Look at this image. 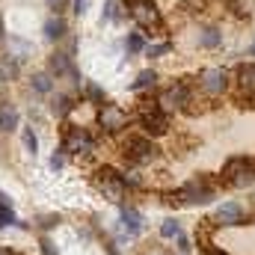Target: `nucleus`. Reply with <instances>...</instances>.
<instances>
[{"mask_svg":"<svg viewBox=\"0 0 255 255\" xmlns=\"http://www.w3.org/2000/svg\"><path fill=\"white\" fill-rule=\"evenodd\" d=\"M63 163H65V157H63V154H60V151H57V154L51 157V169L57 172V169H63Z\"/></svg>","mask_w":255,"mask_h":255,"instance_id":"nucleus-35","label":"nucleus"},{"mask_svg":"<svg viewBox=\"0 0 255 255\" xmlns=\"http://www.w3.org/2000/svg\"><path fill=\"white\" fill-rule=\"evenodd\" d=\"M54 226H60V214H45V217H39V229H54Z\"/></svg>","mask_w":255,"mask_h":255,"instance_id":"nucleus-30","label":"nucleus"},{"mask_svg":"<svg viewBox=\"0 0 255 255\" xmlns=\"http://www.w3.org/2000/svg\"><path fill=\"white\" fill-rule=\"evenodd\" d=\"M48 71H51V77H54V80L71 77V83H74V86H83V77H80L77 65L71 63V57H68L65 51H54V54L48 57Z\"/></svg>","mask_w":255,"mask_h":255,"instance_id":"nucleus-10","label":"nucleus"},{"mask_svg":"<svg viewBox=\"0 0 255 255\" xmlns=\"http://www.w3.org/2000/svg\"><path fill=\"white\" fill-rule=\"evenodd\" d=\"M220 45H223V33H220L217 27H205V30H199V48L214 51V48H220Z\"/></svg>","mask_w":255,"mask_h":255,"instance_id":"nucleus-20","label":"nucleus"},{"mask_svg":"<svg viewBox=\"0 0 255 255\" xmlns=\"http://www.w3.org/2000/svg\"><path fill=\"white\" fill-rule=\"evenodd\" d=\"M214 223L226 226V229H235V226H247V217H244V208L238 202H223L214 214Z\"/></svg>","mask_w":255,"mask_h":255,"instance_id":"nucleus-13","label":"nucleus"},{"mask_svg":"<svg viewBox=\"0 0 255 255\" xmlns=\"http://www.w3.org/2000/svg\"><path fill=\"white\" fill-rule=\"evenodd\" d=\"M199 89H202L208 98L223 95V92L229 89V74H226V68H205V71L199 74Z\"/></svg>","mask_w":255,"mask_h":255,"instance_id":"nucleus-12","label":"nucleus"},{"mask_svg":"<svg viewBox=\"0 0 255 255\" xmlns=\"http://www.w3.org/2000/svg\"><path fill=\"white\" fill-rule=\"evenodd\" d=\"M39 247H42V255H60V253H57V247H54V241H51L48 235H42V238H39Z\"/></svg>","mask_w":255,"mask_h":255,"instance_id":"nucleus-33","label":"nucleus"},{"mask_svg":"<svg viewBox=\"0 0 255 255\" xmlns=\"http://www.w3.org/2000/svg\"><path fill=\"white\" fill-rule=\"evenodd\" d=\"M107 253H110V255H119V253H116V247H113V244H107Z\"/></svg>","mask_w":255,"mask_h":255,"instance_id":"nucleus-39","label":"nucleus"},{"mask_svg":"<svg viewBox=\"0 0 255 255\" xmlns=\"http://www.w3.org/2000/svg\"><path fill=\"white\" fill-rule=\"evenodd\" d=\"M130 122V116H128L125 107H119V104H110V101H104L101 107H98V128L104 130V133H122Z\"/></svg>","mask_w":255,"mask_h":255,"instance_id":"nucleus-7","label":"nucleus"},{"mask_svg":"<svg viewBox=\"0 0 255 255\" xmlns=\"http://www.w3.org/2000/svg\"><path fill=\"white\" fill-rule=\"evenodd\" d=\"M136 125L145 136H163L169 130V116L166 110H160V104L151 101H139V113H136Z\"/></svg>","mask_w":255,"mask_h":255,"instance_id":"nucleus-2","label":"nucleus"},{"mask_svg":"<svg viewBox=\"0 0 255 255\" xmlns=\"http://www.w3.org/2000/svg\"><path fill=\"white\" fill-rule=\"evenodd\" d=\"M101 21H110V24H122V21H125V12H122V0H107V3H104V12H101Z\"/></svg>","mask_w":255,"mask_h":255,"instance_id":"nucleus-21","label":"nucleus"},{"mask_svg":"<svg viewBox=\"0 0 255 255\" xmlns=\"http://www.w3.org/2000/svg\"><path fill=\"white\" fill-rule=\"evenodd\" d=\"M199 250H202V255H229L226 250H220L217 244H211L208 238H199Z\"/></svg>","mask_w":255,"mask_h":255,"instance_id":"nucleus-29","label":"nucleus"},{"mask_svg":"<svg viewBox=\"0 0 255 255\" xmlns=\"http://www.w3.org/2000/svg\"><path fill=\"white\" fill-rule=\"evenodd\" d=\"M125 45H128L130 54H142V51H145V39H142V33H128Z\"/></svg>","mask_w":255,"mask_h":255,"instance_id":"nucleus-27","label":"nucleus"},{"mask_svg":"<svg viewBox=\"0 0 255 255\" xmlns=\"http://www.w3.org/2000/svg\"><path fill=\"white\" fill-rule=\"evenodd\" d=\"M190 83L187 80H178V83H169L163 92H160V98H157V104H160V110H184L187 107V101H190Z\"/></svg>","mask_w":255,"mask_h":255,"instance_id":"nucleus-9","label":"nucleus"},{"mask_svg":"<svg viewBox=\"0 0 255 255\" xmlns=\"http://www.w3.org/2000/svg\"><path fill=\"white\" fill-rule=\"evenodd\" d=\"M130 18H133V24L139 30H145L151 36H157L163 30V15H160L154 0H133L130 3Z\"/></svg>","mask_w":255,"mask_h":255,"instance_id":"nucleus-3","label":"nucleus"},{"mask_svg":"<svg viewBox=\"0 0 255 255\" xmlns=\"http://www.w3.org/2000/svg\"><path fill=\"white\" fill-rule=\"evenodd\" d=\"M0 255H21L18 250H12V247H0Z\"/></svg>","mask_w":255,"mask_h":255,"instance_id":"nucleus-38","label":"nucleus"},{"mask_svg":"<svg viewBox=\"0 0 255 255\" xmlns=\"http://www.w3.org/2000/svg\"><path fill=\"white\" fill-rule=\"evenodd\" d=\"M122 3H128V6H130V3H133V0H122Z\"/></svg>","mask_w":255,"mask_h":255,"instance_id":"nucleus-42","label":"nucleus"},{"mask_svg":"<svg viewBox=\"0 0 255 255\" xmlns=\"http://www.w3.org/2000/svg\"><path fill=\"white\" fill-rule=\"evenodd\" d=\"M178 235H181V223H178V220L169 217V220L160 223V238H163V241H175Z\"/></svg>","mask_w":255,"mask_h":255,"instance_id":"nucleus-23","label":"nucleus"},{"mask_svg":"<svg viewBox=\"0 0 255 255\" xmlns=\"http://www.w3.org/2000/svg\"><path fill=\"white\" fill-rule=\"evenodd\" d=\"M154 86H157V71H151V68L148 71H139L136 80L130 83L133 92H145V89H154Z\"/></svg>","mask_w":255,"mask_h":255,"instance_id":"nucleus-22","label":"nucleus"},{"mask_svg":"<svg viewBox=\"0 0 255 255\" xmlns=\"http://www.w3.org/2000/svg\"><path fill=\"white\" fill-rule=\"evenodd\" d=\"M71 110H74V101H71V95H63V92L51 95V113H54L57 119H65Z\"/></svg>","mask_w":255,"mask_h":255,"instance_id":"nucleus-19","label":"nucleus"},{"mask_svg":"<svg viewBox=\"0 0 255 255\" xmlns=\"http://www.w3.org/2000/svg\"><path fill=\"white\" fill-rule=\"evenodd\" d=\"M74 12L83 15V12H86V0H74Z\"/></svg>","mask_w":255,"mask_h":255,"instance_id":"nucleus-37","label":"nucleus"},{"mask_svg":"<svg viewBox=\"0 0 255 255\" xmlns=\"http://www.w3.org/2000/svg\"><path fill=\"white\" fill-rule=\"evenodd\" d=\"M18 77H21V63H18V57L6 54V57L0 60V83H3V80H18Z\"/></svg>","mask_w":255,"mask_h":255,"instance_id":"nucleus-18","label":"nucleus"},{"mask_svg":"<svg viewBox=\"0 0 255 255\" xmlns=\"http://www.w3.org/2000/svg\"><path fill=\"white\" fill-rule=\"evenodd\" d=\"M45 3H48L51 15H63L65 9H68V0H45Z\"/></svg>","mask_w":255,"mask_h":255,"instance_id":"nucleus-34","label":"nucleus"},{"mask_svg":"<svg viewBox=\"0 0 255 255\" xmlns=\"http://www.w3.org/2000/svg\"><path fill=\"white\" fill-rule=\"evenodd\" d=\"M65 36H68L65 18L63 15H51V18L45 21V39H48V42H63Z\"/></svg>","mask_w":255,"mask_h":255,"instance_id":"nucleus-14","label":"nucleus"},{"mask_svg":"<svg viewBox=\"0 0 255 255\" xmlns=\"http://www.w3.org/2000/svg\"><path fill=\"white\" fill-rule=\"evenodd\" d=\"M83 92H86V98L92 101V104H104V89L101 86H95V83H89V80H83Z\"/></svg>","mask_w":255,"mask_h":255,"instance_id":"nucleus-26","label":"nucleus"},{"mask_svg":"<svg viewBox=\"0 0 255 255\" xmlns=\"http://www.w3.org/2000/svg\"><path fill=\"white\" fill-rule=\"evenodd\" d=\"M178 193H181V202L184 205H208V202H214L217 187H214V181L208 175H199V178L187 181Z\"/></svg>","mask_w":255,"mask_h":255,"instance_id":"nucleus-6","label":"nucleus"},{"mask_svg":"<svg viewBox=\"0 0 255 255\" xmlns=\"http://www.w3.org/2000/svg\"><path fill=\"white\" fill-rule=\"evenodd\" d=\"M6 226H18V217L12 214V205H0V229Z\"/></svg>","mask_w":255,"mask_h":255,"instance_id":"nucleus-28","label":"nucleus"},{"mask_svg":"<svg viewBox=\"0 0 255 255\" xmlns=\"http://www.w3.org/2000/svg\"><path fill=\"white\" fill-rule=\"evenodd\" d=\"M220 178H223V184H229V187H253L255 184V160L253 157H244V154L229 157V160L223 163Z\"/></svg>","mask_w":255,"mask_h":255,"instance_id":"nucleus-1","label":"nucleus"},{"mask_svg":"<svg viewBox=\"0 0 255 255\" xmlns=\"http://www.w3.org/2000/svg\"><path fill=\"white\" fill-rule=\"evenodd\" d=\"M119 220H122V226H125L128 235H139V229H142V214H139L136 208L122 205V211H119Z\"/></svg>","mask_w":255,"mask_h":255,"instance_id":"nucleus-15","label":"nucleus"},{"mask_svg":"<svg viewBox=\"0 0 255 255\" xmlns=\"http://www.w3.org/2000/svg\"><path fill=\"white\" fill-rule=\"evenodd\" d=\"M63 151L74 154V157H86L95 151V136L86 128H68L63 136Z\"/></svg>","mask_w":255,"mask_h":255,"instance_id":"nucleus-8","label":"nucleus"},{"mask_svg":"<svg viewBox=\"0 0 255 255\" xmlns=\"http://www.w3.org/2000/svg\"><path fill=\"white\" fill-rule=\"evenodd\" d=\"M125 157L130 163H136V166H145V163H151V160L160 157V148H157V142H154L151 136H145V133L128 136L125 139Z\"/></svg>","mask_w":255,"mask_h":255,"instance_id":"nucleus-4","label":"nucleus"},{"mask_svg":"<svg viewBox=\"0 0 255 255\" xmlns=\"http://www.w3.org/2000/svg\"><path fill=\"white\" fill-rule=\"evenodd\" d=\"M30 86L39 95H54V77H51V71H36L30 77Z\"/></svg>","mask_w":255,"mask_h":255,"instance_id":"nucleus-17","label":"nucleus"},{"mask_svg":"<svg viewBox=\"0 0 255 255\" xmlns=\"http://www.w3.org/2000/svg\"><path fill=\"white\" fill-rule=\"evenodd\" d=\"M175 241H178V250H181V253H190V241L184 238V232H181V235H178Z\"/></svg>","mask_w":255,"mask_h":255,"instance_id":"nucleus-36","label":"nucleus"},{"mask_svg":"<svg viewBox=\"0 0 255 255\" xmlns=\"http://www.w3.org/2000/svg\"><path fill=\"white\" fill-rule=\"evenodd\" d=\"M247 54H250V57H255V45H250V48H247Z\"/></svg>","mask_w":255,"mask_h":255,"instance_id":"nucleus-41","label":"nucleus"},{"mask_svg":"<svg viewBox=\"0 0 255 255\" xmlns=\"http://www.w3.org/2000/svg\"><path fill=\"white\" fill-rule=\"evenodd\" d=\"M9 45H15V51H18V60H21L24 54H30V51H33V45H27L24 39H15V36L9 39Z\"/></svg>","mask_w":255,"mask_h":255,"instance_id":"nucleus-32","label":"nucleus"},{"mask_svg":"<svg viewBox=\"0 0 255 255\" xmlns=\"http://www.w3.org/2000/svg\"><path fill=\"white\" fill-rule=\"evenodd\" d=\"M238 101L241 107H255V63L238 65Z\"/></svg>","mask_w":255,"mask_h":255,"instance_id":"nucleus-11","label":"nucleus"},{"mask_svg":"<svg viewBox=\"0 0 255 255\" xmlns=\"http://www.w3.org/2000/svg\"><path fill=\"white\" fill-rule=\"evenodd\" d=\"M229 6H232L238 15H250V9H253V0H229Z\"/></svg>","mask_w":255,"mask_h":255,"instance_id":"nucleus-31","label":"nucleus"},{"mask_svg":"<svg viewBox=\"0 0 255 255\" xmlns=\"http://www.w3.org/2000/svg\"><path fill=\"white\" fill-rule=\"evenodd\" d=\"M172 51V42H157V45H145V57H151V60H160V57H166Z\"/></svg>","mask_w":255,"mask_h":255,"instance_id":"nucleus-24","label":"nucleus"},{"mask_svg":"<svg viewBox=\"0 0 255 255\" xmlns=\"http://www.w3.org/2000/svg\"><path fill=\"white\" fill-rule=\"evenodd\" d=\"M21 122V116H18V110H15V104H9V101H3L0 104V130H6V133H12L15 128Z\"/></svg>","mask_w":255,"mask_h":255,"instance_id":"nucleus-16","label":"nucleus"},{"mask_svg":"<svg viewBox=\"0 0 255 255\" xmlns=\"http://www.w3.org/2000/svg\"><path fill=\"white\" fill-rule=\"evenodd\" d=\"M6 36V27H3V18H0V39Z\"/></svg>","mask_w":255,"mask_h":255,"instance_id":"nucleus-40","label":"nucleus"},{"mask_svg":"<svg viewBox=\"0 0 255 255\" xmlns=\"http://www.w3.org/2000/svg\"><path fill=\"white\" fill-rule=\"evenodd\" d=\"M95 187L104 193V199H110V202H116V205H122V199H125V181H122V172H116L113 166H101L98 172H95Z\"/></svg>","mask_w":255,"mask_h":255,"instance_id":"nucleus-5","label":"nucleus"},{"mask_svg":"<svg viewBox=\"0 0 255 255\" xmlns=\"http://www.w3.org/2000/svg\"><path fill=\"white\" fill-rule=\"evenodd\" d=\"M21 145H24L27 154H36V151H39V139H36L33 128H24V130H21Z\"/></svg>","mask_w":255,"mask_h":255,"instance_id":"nucleus-25","label":"nucleus"}]
</instances>
